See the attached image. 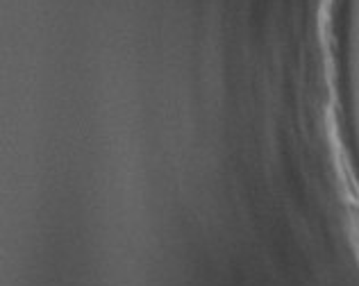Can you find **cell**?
<instances>
[{"label":"cell","instance_id":"6da1fadb","mask_svg":"<svg viewBox=\"0 0 359 286\" xmlns=\"http://www.w3.org/2000/svg\"><path fill=\"white\" fill-rule=\"evenodd\" d=\"M346 87L348 102H359V0L346 5Z\"/></svg>","mask_w":359,"mask_h":286},{"label":"cell","instance_id":"7a4b0ae2","mask_svg":"<svg viewBox=\"0 0 359 286\" xmlns=\"http://www.w3.org/2000/svg\"><path fill=\"white\" fill-rule=\"evenodd\" d=\"M353 118V130H355V143H357V152H359V111H353L351 114Z\"/></svg>","mask_w":359,"mask_h":286}]
</instances>
